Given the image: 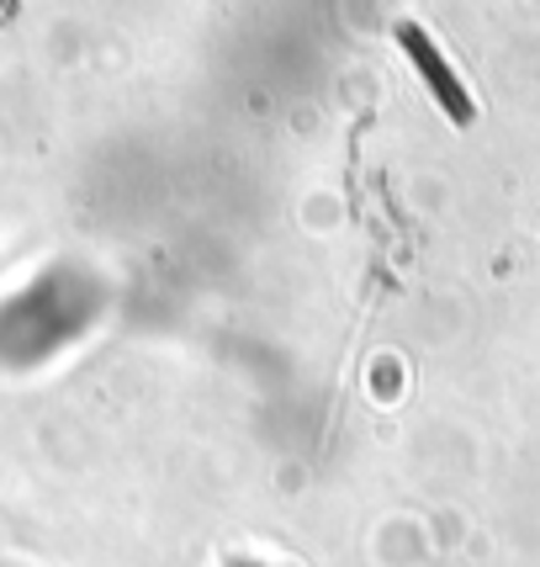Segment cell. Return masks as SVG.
<instances>
[{"instance_id":"1","label":"cell","mask_w":540,"mask_h":567,"mask_svg":"<svg viewBox=\"0 0 540 567\" xmlns=\"http://www.w3.org/2000/svg\"><path fill=\"white\" fill-rule=\"evenodd\" d=\"M397 43H403V53L414 59V70L424 74V85L435 91V101H440L445 117H450L456 127H467L471 117H477V106H471L467 85L456 80V70L445 64V53L435 49V38H429V32H424L418 22H397Z\"/></svg>"}]
</instances>
